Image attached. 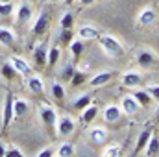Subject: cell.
Returning a JSON list of instances; mask_svg holds the SVG:
<instances>
[{
	"instance_id": "obj_16",
	"label": "cell",
	"mask_w": 159,
	"mask_h": 157,
	"mask_svg": "<svg viewBox=\"0 0 159 157\" xmlns=\"http://www.w3.org/2000/svg\"><path fill=\"white\" fill-rule=\"evenodd\" d=\"M152 133H154V129H152L150 126H148V128H144V129L139 133V137H137V142H135V150H133V155H139L141 152H144V146L148 144V141H150Z\"/></svg>"
},
{
	"instance_id": "obj_15",
	"label": "cell",
	"mask_w": 159,
	"mask_h": 157,
	"mask_svg": "<svg viewBox=\"0 0 159 157\" xmlns=\"http://www.w3.org/2000/svg\"><path fill=\"white\" fill-rule=\"evenodd\" d=\"M78 37L81 41H94L100 37V30L93 24H81L78 30Z\"/></svg>"
},
{
	"instance_id": "obj_44",
	"label": "cell",
	"mask_w": 159,
	"mask_h": 157,
	"mask_svg": "<svg viewBox=\"0 0 159 157\" xmlns=\"http://www.w3.org/2000/svg\"><path fill=\"white\" fill-rule=\"evenodd\" d=\"M50 2H57V0H50Z\"/></svg>"
},
{
	"instance_id": "obj_27",
	"label": "cell",
	"mask_w": 159,
	"mask_h": 157,
	"mask_svg": "<svg viewBox=\"0 0 159 157\" xmlns=\"http://www.w3.org/2000/svg\"><path fill=\"white\" fill-rule=\"evenodd\" d=\"M76 154V148H74V144L72 142H61L57 148H56V155L57 157H72Z\"/></svg>"
},
{
	"instance_id": "obj_37",
	"label": "cell",
	"mask_w": 159,
	"mask_h": 157,
	"mask_svg": "<svg viewBox=\"0 0 159 157\" xmlns=\"http://www.w3.org/2000/svg\"><path fill=\"white\" fill-rule=\"evenodd\" d=\"M146 91L150 92V96H152L154 100H157V102H159V85H148V87H146Z\"/></svg>"
},
{
	"instance_id": "obj_28",
	"label": "cell",
	"mask_w": 159,
	"mask_h": 157,
	"mask_svg": "<svg viewBox=\"0 0 159 157\" xmlns=\"http://www.w3.org/2000/svg\"><path fill=\"white\" fill-rule=\"evenodd\" d=\"M59 57H61V48H59L57 44L50 46V48H48V59H46V65H48V67L57 65V63H59Z\"/></svg>"
},
{
	"instance_id": "obj_2",
	"label": "cell",
	"mask_w": 159,
	"mask_h": 157,
	"mask_svg": "<svg viewBox=\"0 0 159 157\" xmlns=\"http://www.w3.org/2000/svg\"><path fill=\"white\" fill-rule=\"evenodd\" d=\"M50 22H52L50 11H48L46 7H43V9L39 11V15L35 17L34 24H32V35H34V37H41V35H44V34L48 32V28H50Z\"/></svg>"
},
{
	"instance_id": "obj_41",
	"label": "cell",
	"mask_w": 159,
	"mask_h": 157,
	"mask_svg": "<svg viewBox=\"0 0 159 157\" xmlns=\"http://www.w3.org/2000/svg\"><path fill=\"white\" fill-rule=\"evenodd\" d=\"M154 117H156V120L159 122V105H157V109H156V115H154Z\"/></svg>"
},
{
	"instance_id": "obj_1",
	"label": "cell",
	"mask_w": 159,
	"mask_h": 157,
	"mask_svg": "<svg viewBox=\"0 0 159 157\" xmlns=\"http://www.w3.org/2000/svg\"><path fill=\"white\" fill-rule=\"evenodd\" d=\"M98 43H100V48L106 52V56H109V57H113V59L124 56V46H122V43H120L117 37L107 35V34H100Z\"/></svg>"
},
{
	"instance_id": "obj_9",
	"label": "cell",
	"mask_w": 159,
	"mask_h": 157,
	"mask_svg": "<svg viewBox=\"0 0 159 157\" xmlns=\"http://www.w3.org/2000/svg\"><path fill=\"white\" fill-rule=\"evenodd\" d=\"M32 59H34L35 69L41 70V69L46 67V59H48V46H46V43H37V46L32 52Z\"/></svg>"
},
{
	"instance_id": "obj_26",
	"label": "cell",
	"mask_w": 159,
	"mask_h": 157,
	"mask_svg": "<svg viewBox=\"0 0 159 157\" xmlns=\"http://www.w3.org/2000/svg\"><path fill=\"white\" fill-rule=\"evenodd\" d=\"M157 154H159V135H154V133H152L148 144L144 146V155L154 157V155H157Z\"/></svg>"
},
{
	"instance_id": "obj_23",
	"label": "cell",
	"mask_w": 159,
	"mask_h": 157,
	"mask_svg": "<svg viewBox=\"0 0 159 157\" xmlns=\"http://www.w3.org/2000/svg\"><path fill=\"white\" fill-rule=\"evenodd\" d=\"M65 87H63V83L61 81H52L50 83V96L56 100V102H63L65 100Z\"/></svg>"
},
{
	"instance_id": "obj_43",
	"label": "cell",
	"mask_w": 159,
	"mask_h": 157,
	"mask_svg": "<svg viewBox=\"0 0 159 157\" xmlns=\"http://www.w3.org/2000/svg\"><path fill=\"white\" fill-rule=\"evenodd\" d=\"M0 2H13V0H0Z\"/></svg>"
},
{
	"instance_id": "obj_38",
	"label": "cell",
	"mask_w": 159,
	"mask_h": 157,
	"mask_svg": "<svg viewBox=\"0 0 159 157\" xmlns=\"http://www.w3.org/2000/svg\"><path fill=\"white\" fill-rule=\"evenodd\" d=\"M81 81H85V76H83L81 72H74V76H72V83H74V85H80Z\"/></svg>"
},
{
	"instance_id": "obj_42",
	"label": "cell",
	"mask_w": 159,
	"mask_h": 157,
	"mask_svg": "<svg viewBox=\"0 0 159 157\" xmlns=\"http://www.w3.org/2000/svg\"><path fill=\"white\" fill-rule=\"evenodd\" d=\"M63 2H65V4H69V6H70V4H74V2H76V0H63Z\"/></svg>"
},
{
	"instance_id": "obj_34",
	"label": "cell",
	"mask_w": 159,
	"mask_h": 157,
	"mask_svg": "<svg viewBox=\"0 0 159 157\" xmlns=\"http://www.w3.org/2000/svg\"><path fill=\"white\" fill-rule=\"evenodd\" d=\"M6 157H24V152L19 150V146L9 144V146L6 148Z\"/></svg>"
},
{
	"instance_id": "obj_7",
	"label": "cell",
	"mask_w": 159,
	"mask_h": 157,
	"mask_svg": "<svg viewBox=\"0 0 159 157\" xmlns=\"http://www.w3.org/2000/svg\"><path fill=\"white\" fill-rule=\"evenodd\" d=\"M87 137H89L91 144H94V146H102V144H106V142H107L109 131H107L104 126H93V128H89Z\"/></svg>"
},
{
	"instance_id": "obj_22",
	"label": "cell",
	"mask_w": 159,
	"mask_h": 157,
	"mask_svg": "<svg viewBox=\"0 0 159 157\" xmlns=\"http://www.w3.org/2000/svg\"><path fill=\"white\" fill-rule=\"evenodd\" d=\"M13 111H15V118L24 117L30 111V102L26 98H13Z\"/></svg>"
},
{
	"instance_id": "obj_6",
	"label": "cell",
	"mask_w": 159,
	"mask_h": 157,
	"mask_svg": "<svg viewBox=\"0 0 159 157\" xmlns=\"http://www.w3.org/2000/svg\"><path fill=\"white\" fill-rule=\"evenodd\" d=\"M74 129H76V122H74V118L70 117V115H61V117H57V120H56V135L67 137V135H70Z\"/></svg>"
},
{
	"instance_id": "obj_25",
	"label": "cell",
	"mask_w": 159,
	"mask_h": 157,
	"mask_svg": "<svg viewBox=\"0 0 159 157\" xmlns=\"http://www.w3.org/2000/svg\"><path fill=\"white\" fill-rule=\"evenodd\" d=\"M89 104H93V94H91V92H83V94H80V96L74 98L72 107H74L76 111H81V109H85Z\"/></svg>"
},
{
	"instance_id": "obj_12",
	"label": "cell",
	"mask_w": 159,
	"mask_h": 157,
	"mask_svg": "<svg viewBox=\"0 0 159 157\" xmlns=\"http://www.w3.org/2000/svg\"><path fill=\"white\" fill-rule=\"evenodd\" d=\"M156 19H157L156 9L148 6V7H143V9L139 11V15H137V24L143 26V28H148V26H152V24L156 22Z\"/></svg>"
},
{
	"instance_id": "obj_36",
	"label": "cell",
	"mask_w": 159,
	"mask_h": 157,
	"mask_svg": "<svg viewBox=\"0 0 159 157\" xmlns=\"http://www.w3.org/2000/svg\"><path fill=\"white\" fill-rule=\"evenodd\" d=\"M35 155L37 157H52V155H56V150H54V146H44V148H41Z\"/></svg>"
},
{
	"instance_id": "obj_17",
	"label": "cell",
	"mask_w": 159,
	"mask_h": 157,
	"mask_svg": "<svg viewBox=\"0 0 159 157\" xmlns=\"http://www.w3.org/2000/svg\"><path fill=\"white\" fill-rule=\"evenodd\" d=\"M113 76H115V72H111V70L96 72V74H93V78L89 79V85L91 87H104V85H107L113 79Z\"/></svg>"
},
{
	"instance_id": "obj_24",
	"label": "cell",
	"mask_w": 159,
	"mask_h": 157,
	"mask_svg": "<svg viewBox=\"0 0 159 157\" xmlns=\"http://www.w3.org/2000/svg\"><path fill=\"white\" fill-rule=\"evenodd\" d=\"M131 94H133V96H135V100L141 104V107H148V105L154 102V98L150 96V92H148L146 89H143V91H141V89H135Z\"/></svg>"
},
{
	"instance_id": "obj_4",
	"label": "cell",
	"mask_w": 159,
	"mask_h": 157,
	"mask_svg": "<svg viewBox=\"0 0 159 157\" xmlns=\"http://www.w3.org/2000/svg\"><path fill=\"white\" fill-rule=\"evenodd\" d=\"M135 59H137V65L143 67V69H159V56L152 50H139L135 54Z\"/></svg>"
},
{
	"instance_id": "obj_18",
	"label": "cell",
	"mask_w": 159,
	"mask_h": 157,
	"mask_svg": "<svg viewBox=\"0 0 159 157\" xmlns=\"http://www.w3.org/2000/svg\"><path fill=\"white\" fill-rule=\"evenodd\" d=\"M122 109H120V105L117 104H109V105H106V109L102 111V117L106 122H119L120 118H122Z\"/></svg>"
},
{
	"instance_id": "obj_30",
	"label": "cell",
	"mask_w": 159,
	"mask_h": 157,
	"mask_svg": "<svg viewBox=\"0 0 159 157\" xmlns=\"http://www.w3.org/2000/svg\"><path fill=\"white\" fill-rule=\"evenodd\" d=\"M72 26H74V13H72V11H65V13L61 15V19H59V28H63V30H72Z\"/></svg>"
},
{
	"instance_id": "obj_5",
	"label": "cell",
	"mask_w": 159,
	"mask_h": 157,
	"mask_svg": "<svg viewBox=\"0 0 159 157\" xmlns=\"http://www.w3.org/2000/svg\"><path fill=\"white\" fill-rule=\"evenodd\" d=\"M11 120H15V111H13V94L6 92L4 96V105H2V131H6L11 124Z\"/></svg>"
},
{
	"instance_id": "obj_13",
	"label": "cell",
	"mask_w": 159,
	"mask_h": 157,
	"mask_svg": "<svg viewBox=\"0 0 159 157\" xmlns=\"http://www.w3.org/2000/svg\"><path fill=\"white\" fill-rule=\"evenodd\" d=\"M143 79H144V76H143L141 72H137V70H128V72H124V74L120 76L122 85L128 87V89H135V87L143 85Z\"/></svg>"
},
{
	"instance_id": "obj_11",
	"label": "cell",
	"mask_w": 159,
	"mask_h": 157,
	"mask_svg": "<svg viewBox=\"0 0 159 157\" xmlns=\"http://www.w3.org/2000/svg\"><path fill=\"white\" fill-rule=\"evenodd\" d=\"M9 61H11V65L15 67L17 74L24 76V78H28V76L34 74V67L28 63V59H24V57H20V56H11Z\"/></svg>"
},
{
	"instance_id": "obj_3",
	"label": "cell",
	"mask_w": 159,
	"mask_h": 157,
	"mask_svg": "<svg viewBox=\"0 0 159 157\" xmlns=\"http://www.w3.org/2000/svg\"><path fill=\"white\" fill-rule=\"evenodd\" d=\"M39 120L44 124V128L54 135V129H56V120H57V113L52 105L48 104H41L39 105Z\"/></svg>"
},
{
	"instance_id": "obj_19",
	"label": "cell",
	"mask_w": 159,
	"mask_h": 157,
	"mask_svg": "<svg viewBox=\"0 0 159 157\" xmlns=\"http://www.w3.org/2000/svg\"><path fill=\"white\" fill-rule=\"evenodd\" d=\"M85 41H81L80 37H76V39H72L70 43H69V50H70V56H72V61L74 63H78L80 57L83 56V52H85V44H83Z\"/></svg>"
},
{
	"instance_id": "obj_32",
	"label": "cell",
	"mask_w": 159,
	"mask_h": 157,
	"mask_svg": "<svg viewBox=\"0 0 159 157\" xmlns=\"http://www.w3.org/2000/svg\"><path fill=\"white\" fill-rule=\"evenodd\" d=\"M74 72H76V69H74V63H67L63 69H61V79H72V76H74Z\"/></svg>"
},
{
	"instance_id": "obj_21",
	"label": "cell",
	"mask_w": 159,
	"mask_h": 157,
	"mask_svg": "<svg viewBox=\"0 0 159 157\" xmlns=\"http://www.w3.org/2000/svg\"><path fill=\"white\" fill-rule=\"evenodd\" d=\"M15 41H17V35L9 26H0V44L2 46H13Z\"/></svg>"
},
{
	"instance_id": "obj_33",
	"label": "cell",
	"mask_w": 159,
	"mask_h": 157,
	"mask_svg": "<svg viewBox=\"0 0 159 157\" xmlns=\"http://www.w3.org/2000/svg\"><path fill=\"white\" fill-rule=\"evenodd\" d=\"M13 11V2H0V17H9Z\"/></svg>"
},
{
	"instance_id": "obj_14",
	"label": "cell",
	"mask_w": 159,
	"mask_h": 157,
	"mask_svg": "<svg viewBox=\"0 0 159 157\" xmlns=\"http://www.w3.org/2000/svg\"><path fill=\"white\" fill-rule=\"evenodd\" d=\"M26 87H28V91L30 92H34V94H44V89H46V85H44V79L37 76V74H32V76H28L26 78Z\"/></svg>"
},
{
	"instance_id": "obj_35",
	"label": "cell",
	"mask_w": 159,
	"mask_h": 157,
	"mask_svg": "<svg viewBox=\"0 0 159 157\" xmlns=\"http://www.w3.org/2000/svg\"><path fill=\"white\" fill-rule=\"evenodd\" d=\"M59 41L69 46V43L72 41V30H63V28H59Z\"/></svg>"
},
{
	"instance_id": "obj_29",
	"label": "cell",
	"mask_w": 159,
	"mask_h": 157,
	"mask_svg": "<svg viewBox=\"0 0 159 157\" xmlns=\"http://www.w3.org/2000/svg\"><path fill=\"white\" fill-rule=\"evenodd\" d=\"M0 74H2L6 79H9V81H11V79H15L17 70H15V67L11 65V61H9V59H7L6 63H2V65H0Z\"/></svg>"
},
{
	"instance_id": "obj_39",
	"label": "cell",
	"mask_w": 159,
	"mask_h": 157,
	"mask_svg": "<svg viewBox=\"0 0 159 157\" xmlns=\"http://www.w3.org/2000/svg\"><path fill=\"white\" fill-rule=\"evenodd\" d=\"M6 148H7V144H4L0 141V157H6Z\"/></svg>"
},
{
	"instance_id": "obj_31",
	"label": "cell",
	"mask_w": 159,
	"mask_h": 157,
	"mask_svg": "<svg viewBox=\"0 0 159 157\" xmlns=\"http://www.w3.org/2000/svg\"><path fill=\"white\" fill-rule=\"evenodd\" d=\"M120 152H122V146H120L119 142H111V144H107L102 150V155L104 157H119Z\"/></svg>"
},
{
	"instance_id": "obj_8",
	"label": "cell",
	"mask_w": 159,
	"mask_h": 157,
	"mask_svg": "<svg viewBox=\"0 0 159 157\" xmlns=\"http://www.w3.org/2000/svg\"><path fill=\"white\" fill-rule=\"evenodd\" d=\"M34 17V9L28 2H20L19 7L13 11V19H15V24H26L30 22Z\"/></svg>"
},
{
	"instance_id": "obj_40",
	"label": "cell",
	"mask_w": 159,
	"mask_h": 157,
	"mask_svg": "<svg viewBox=\"0 0 159 157\" xmlns=\"http://www.w3.org/2000/svg\"><path fill=\"white\" fill-rule=\"evenodd\" d=\"M78 2L81 4V6H91V4H94L96 0H78Z\"/></svg>"
},
{
	"instance_id": "obj_20",
	"label": "cell",
	"mask_w": 159,
	"mask_h": 157,
	"mask_svg": "<svg viewBox=\"0 0 159 157\" xmlns=\"http://www.w3.org/2000/svg\"><path fill=\"white\" fill-rule=\"evenodd\" d=\"M81 115H80V120H81V124H91L94 118L98 117V105H94V104H89L85 109H81L80 111Z\"/></svg>"
},
{
	"instance_id": "obj_10",
	"label": "cell",
	"mask_w": 159,
	"mask_h": 157,
	"mask_svg": "<svg viewBox=\"0 0 159 157\" xmlns=\"http://www.w3.org/2000/svg\"><path fill=\"white\" fill-rule=\"evenodd\" d=\"M120 109H122V113H124V115L133 117V115H137V113H139L141 104L135 100V96H133V94H126V96H122V98H120Z\"/></svg>"
}]
</instances>
